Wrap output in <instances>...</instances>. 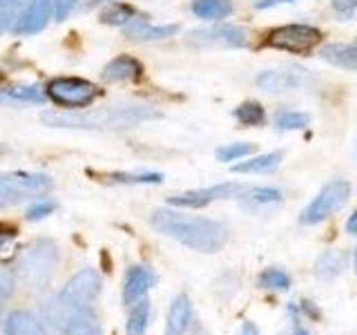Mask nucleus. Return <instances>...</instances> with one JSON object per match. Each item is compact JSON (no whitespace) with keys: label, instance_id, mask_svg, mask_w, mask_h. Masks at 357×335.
Segmentation results:
<instances>
[{"label":"nucleus","instance_id":"a18cd8bd","mask_svg":"<svg viewBox=\"0 0 357 335\" xmlns=\"http://www.w3.org/2000/svg\"><path fill=\"white\" fill-rule=\"evenodd\" d=\"M109 3H112V0H109Z\"/></svg>","mask_w":357,"mask_h":335},{"label":"nucleus","instance_id":"f8f14e48","mask_svg":"<svg viewBox=\"0 0 357 335\" xmlns=\"http://www.w3.org/2000/svg\"><path fill=\"white\" fill-rule=\"evenodd\" d=\"M54 16V0H27L25 9H22V16L18 20V34H38L47 27L50 18Z\"/></svg>","mask_w":357,"mask_h":335},{"label":"nucleus","instance_id":"20e7f679","mask_svg":"<svg viewBox=\"0 0 357 335\" xmlns=\"http://www.w3.org/2000/svg\"><path fill=\"white\" fill-rule=\"evenodd\" d=\"M52 179L40 172H3L0 174V208L18 206L29 197L52 190Z\"/></svg>","mask_w":357,"mask_h":335},{"label":"nucleus","instance_id":"aec40b11","mask_svg":"<svg viewBox=\"0 0 357 335\" xmlns=\"http://www.w3.org/2000/svg\"><path fill=\"white\" fill-rule=\"evenodd\" d=\"M279 163H282V154H279V152H266V154H259V156H252V159H245L241 163H234L232 172H239V174L273 172Z\"/></svg>","mask_w":357,"mask_h":335},{"label":"nucleus","instance_id":"4468645a","mask_svg":"<svg viewBox=\"0 0 357 335\" xmlns=\"http://www.w3.org/2000/svg\"><path fill=\"white\" fill-rule=\"evenodd\" d=\"M7 335H56L38 315L29 311H14L5 320Z\"/></svg>","mask_w":357,"mask_h":335},{"label":"nucleus","instance_id":"e433bc0d","mask_svg":"<svg viewBox=\"0 0 357 335\" xmlns=\"http://www.w3.org/2000/svg\"><path fill=\"white\" fill-rule=\"evenodd\" d=\"M239 335H259V329H257L252 322H243L239 329Z\"/></svg>","mask_w":357,"mask_h":335},{"label":"nucleus","instance_id":"b1692460","mask_svg":"<svg viewBox=\"0 0 357 335\" xmlns=\"http://www.w3.org/2000/svg\"><path fill=\"white\" fill-rule=\"evenodd\" d=\"M342 271H344V255L340 251H326L315 264V275L319 279H333Z\"/></svg>","mask_w":357,"mask_h":335},{"label":"nucleus","instance_id":"cd10ccee","mask_svg":"<svg viewBox=\"0 0 357 335\" xmlns=\"http://www.w3.org/2000/svg\"><path fill=\"white\" fill-rule=\"evenodd\" d=\"M22 5L25 0H0V31H9L18 27L22 16Z\"/></svg>","mask_w":357,"mask_h":335},{"label":"nucleus","instance_id":"f03ea898","mask_svg":"<svg viewBox=\"0 0 357 335\" xmlns=\"http://www.w3.org/2000/svg\"><path fill=\"white\" fill-rule=\"evenodd\" d=\"M103 290L100 275L94 268H83L76 275L70 277V282L63 286V290L50 302V318L56 327H65L67 320L76 315L78 311L92 308L96 297Z\"/></svg>","mask_w":357,"mask_h":335},{"label":"nucleus","instance_id":"a211bd4d","mask_svg":"<svg viewBox=\"0 0 357 335\" xmlns=\"http://www.w3.org/2000/svg\"><path fill=\"white\" fill-rule=\"evenodd\" d=\"M319 56L335 67L357 72V45L331 43V45H324V47L319 50Z\"/></svg>","mask_w":357,"mask_h":335},{"label":"nucleus","instance_id":"393cba45","mask_svg":"<svg viewBox=\"0 0 357 335\" xmlns=\"http://www.w3.org/2000/svg\"><path fill=\"white\" fill-rule=\"evenodd\" d=\"M0 100H7V103H43L45 94L40 92L38 85L9 87L5 92H0Z\"/></svg>","mask_w":357,"mask_h":335},{"label":"nucleus","instance_id":"9d476101","mask_svg":"<svg viewBox=\"0 0 357 335\" xmlns=\"http://www.w3.org/2000/svg\"><path fill=\"white\" fill-rule=\"evenodd\" d=\"M243 193L241 184H219L210 188H199V190H188L181 195H172L167 199V204L174 208H206L212 201L228 199V197H239Z\"/></svg>","mask_w":357,"mask_h":335},{"label":"nucleus","instance_id":"c85d7f7f","mask_svg":"<svg viewBox=\"0 0 357 335\" xmlns=\"http://www.w3.org/2000/svg\"><path fill=\"white\" fill-rule=\"evenodd\" d=\"M257 282H259L261 288H268V290H288L290 288V277H288V273L282 271V268H266Z\"/></svg>","mask_w":357,"mask_h":335},{"label":"nucleus","instance_id":"39448f33","mask_svg":"<svg viewBox=\"0 0 357 335\" xmlns=\"http://www.w3.org/2000/svg\"><path fill=\"white\" fill-rule=\"evenodd\" d=\"M351 190L353 188L346 179H335V181L326 184L319 190V195L304 208V212L299 215V221L306 223V226H315V223L328 219L331 215L344 208V204L351 197Z\"/></svg>","mask_w":357,"mask_h":335},{"label":"nucleus","instance_id":"412c9836","mask_svg":"<svg viewBox=\"0 0 357 335\" xmlns=\"http://www.w3.org/2000/svg\"><path fill=\"white\" fill-rule=\"evenodd\" d=\"M192 14L204 20H223L232 14L230 0H192Z\"/></svg>","mask_w":357,"mask_h":335},{"label":"nucleus","instance_id":"473e14b6","mask_svg":"<svg viewBox=\"0 0 357 335\" xmlns=\"http://www.w3.org/2000/svg\"><path fill=\"white\" fill-rule=\"evenodd\" d=\"M114 181L123 184H161L163 177L159 172H143V174H112Z\"/></svg>","mask_w":357,"mask_h":335},{"label":"nucleus","instance_id":"9b49d317","mask_svg":"<svg viewBox=\"0 0 357 335\" xmlns=\"http://www.w3.org/2000/svg\"><path fill=\"white\" fill-rule=\"evenodd\" d=\"M188 43L195 45V47H208V45L243 47V45H248V31L237 25H217L210 29H197L188 34Z\"/></svg>","mask_w":357,"mask_h":335},{"label":"nucleus","instance_id":"4be33fe9","mask_svg":"<svg viewBox=\"0 0 357 335\" xmlns=\"http://www.w3.org/2000/svg\"><path fill=\"white\" fill-rule=\"evenodd\" d=\"M239 199L250 208H264V206L282 204V193L277 188H243Z\"/></svg>","mask_w":357,"mask_h":335},{"label":"nucleus","instance_id":"c756f323","mask_svg":"<svg viewBox=\"0 0 357 335\" xmlns=\"http://www.w3.org/2000/svg\"><path fill=\"white\" fill-rule=\"evenodd\" d=\"M310 117L306 112H293V110H286V112H277L275 114V126L279 130H301L308 126Z\"/></svg>","mask_w":357,"mask_h":335},{"label":"nucleus","instance_id":"a19ab883","mask_svg":"<svg viewBox=\"0 0 357 335\" xmlns=\"http://www.w3.org/2000/svg\"><path fill=\"white\" fill-rule=\"evenodd\" d=\"M7 152V148H5V145H0V154H5Z\"/></svg>","mask_w":357,"mask_h":335},{"label":"nucleus","instance_id":"2eb2a0df","mask_svg":"<svg viewBox=\"0 0 357 335\" xmlns=\"http://www.w3.org/2000/svg\"><path fill=\"white\" fill-rule=\"evenodd\" d=\"M174 34H178V25H152L150 20H145L141 16H137L126 25V36L139 43L172 38Z\"/></svg>","mask_w":357,"mask_h":335},{"label":"nucleus","instance_id":"0eeeda50","mask_svg":"<svg viewBox=\"0 0 357 335\" xmlns=\"http://www.w3.org/2000/svg\"><path fill=\"white\" fill-rule=\"evenodd\" d=\"M319 40H321V31L315 27H310V25H284V27H277V29L268 31L264 45L266 47H273V50L306 56L317 47Z\"/></svg>","mask_w":357,"mask_h":335},{"label":"nucleus","instance_id":"4c0bfd02","mask_svg":"<svg viewBox=\"0 0 357 335\" xmlns=\"http://www.w3.org/2000/svg\"><path fill=\"white\" fill-rule=\"evenodd\" d=\"M346 230H349L351 234H357V210L349 217V221H346Z\"/></svg>","mask_w":357,"mask_h":335},{"label":"nucleus","instance_id":"ea45409f","mask_svg":"<svg viewBox=\"0 0 357 335\" xmlns=\"http://www.w3.org/2000/svg\"><path fill=\"white\" fill-rule=\"evenodd\" d=\"M293 335H308V331H306V329H301V327H297Z\"/></svg>","mask_w":357,"mask_h":335},{"label":"nucleus","instance_id":"72a5a7b5","mask_svg":"<svg viewBox=\"0 0 357 335\" xmlns=\"http://www.w3.org/2000/svg\"><path fill=\"white\" fill-rule=\"evenodd\" d=\"M14 286H16V275L11 268H7L5 264H0V299L9 297L14 293Z\"/></svg>","mask_w":357,"mask_h":335},{"label":"nucleus","instance_id":"2f4dec72","mask_svg":"<svg viewBox=\"0 0 357 335\" xmlns=\"http://www.w3.org/2000/svg\"><path fill=\"white\" fill-rule=\"evenodd\" d=\"M54 210H56V204H54V201L40 197V199L36 201V204H33V206L27 210V219H29V221H40V219H45V217H50Z\"/></svg>","mask_w":357,"mask_h":335},{"label":"nucleus","instance_id":"c03bdc74","mask_svg":"<svg viewBox=\"0 0 357 335\" xmlns=\"http://www.w3.org/2000/svg\"><path fill=\"white\" fill-rule=\"evenodd\" d=\"M286 3H293V0H286Z\"/></svg>","mask_w":357,"mask_h":335},{"label":"nucleus","instance_id":"423d86ee","mask_svg":"<svg viewBox=\"0 0 357 335\" xmlns=\"http://www.w3.org/2000/svg\"><path fill=\"white\" fill-rule=\"evenodd\" d=\"M47 96L54 100L56 105L70 107V110H81L94 103L98 96V87L94 83L85 81V78H74V76H63L54 78L45 87Z\"/></svg>","mask_w":357,"mask_h":335},{"label":"nucleus","instance_id":"bb28decb","mask_svg":"<svg viewBox=\"0 0 357 335\" xmlns=\"http://www.w3.org/2000/svg\"><path fill=\"white\" fill-rule=\"evenodd\" d=\"M139 14L134 11L132 5L126 3H112L103 14H100V20L107 22V25H116V27H126L130 20H134Z\"/></svg>","mask_w":357,"mask_h":335},{"label":"nucleus","instance_id":"7ed1b4c3","mask_svg":"<svg viewBox=\"0 0 357 335\" xmlns=\"http://www.w3.org/2000/svg\"><path fill=\"white\" fill-rule=\"evenodd\" d=\"M61 262V251L52 239H36L18 257V277L31 290H43L50 286L52 277Z\"/></svg>","mask_w":357,"mask_h":335},{"label":"nucleus","instance_id":"37998d69","mask_svg":"<svg viewBox=\"0 0 357 335\" xmlns=\"http://www.w3.org/2000/svg\"><path fill=\"white\" fill-rule=\"evenodd\" d=\"M0 313H3V299H0Z\"/></svg>","mask_w":357,"mask_h":335},{"label":"nucleus","instance_id":"6e6552de","mask_svg":"<svg viewBox=\"0 0 357 335\" xmlns=\"http://www.w3.org/2000/svg\"><path fill=\"white\" fill-rule=\"evenodd\" d=\"M161 119V112L148 107V105H123L105 112V114L94 117L96 128H109V130H128V128H137L145 121H154Z\"/></svg>","mask_w":357,"mask_h":335},{"label":"nucleus","instance_id":"6ab92c4d","mask_svg":"<svg viewBox=\"0 0 357 335\" xmlns=\"http://www.w3.org/2000/svg\"><path fill=\"white\" fill-rule=\"evenodd\" d=\"M63 333L65 335H103V327H100L96 313L92 308H85L67 320Z\"/></svg>","mask_w":357,"mask_h":335},{"label":"nucleus","instance_id":"ddd939ff","mask_svg":"<svg viewBox=\"0 0 357 335\" xmlns=\"http://www.w3.org/2000/svg\"><path fill=\"white\" fill-rule=\"evenodd\" d=\"M156 284V275L150 266H132L126 275V286H123V302L128 306L137 304L145 297V293Z\"/></svg>","mask_w":357,"mask_h":335},{"label":"nucleus","instance_id":"f3484780","mask_svg":"<svg viewBox=\"0 0 357 335\" xmlns=\"http://www.w3.org/2000/svg\"><path fill=\"white\" fill-rule=\"evenodd\" d=\"M190 320H192V304H190V297L185 293H178L170 311H167V320H165V333L163 335H185Z\"/></svg>","mask_w":357,"mask_h":335},{"label":"nucleus","instance_id":"c9c22d12","mask_svg":"<svg viewBox=\"0 0 357 335\" xmlns=\"http://www.w3.org/2000/svg\"><path fill=\"white\" fill-rule=\"evenodd\" d=\"M333 7L337 11H353L357 9V0H333Z\"/></svg>","mask_w":357,"mask_h":335},{"label":"nucleus","instance_id":"1a4fd4ad","mask_svg":"<svg viewBox=\"0 0 357 335\" xmlns=\"http://www.w3.org/2000/svg\"><path fill=\"white\" fill-rule=\"evenodd\" d=\"M257 87H261L268 94H282V92H293L308 83V74L301 67H275V70H264L255 78Z\"/></svg>","mask_w":357,"mask_h":335},{"label":"nucleus","instance_id":"79ce46f5","mask_svg":"<svg viewBox=\"0 0 357 335\" xmlns=\"http://www.w3.org/2000/svg\"><path fill=\"white\" fill-rule=\"evenodd\" d=\"M355 271H357V253H355Z\"/></svg>","mask_w":357,"mask_h":335},{"label":"nucleus","instance_id":"7c9ffc66","mask_svg":"<svg viewBox=\"0 0 357 335\" xmlns=\"http://www.w3.org/2000/svg\"><path fill=\"white\" fill-rule=\"evenodd\" d=\"M250 152H252V143H228L217 150V159L219 161H237Z\"/></svg>","mask_w":357,"mask_h":335},{"label":"nucleus","instance_id":"f704fd0d","mask_svg":"<svg viewBox=\"0 0 357 335\" xmlns=\"http://www.w3.org/2000/svg\"><path fill=\"white\" fill-rule=\"evenodd\" d=\"M78 3H81V0H54V16H56V20H65L76 9Z\"/></svg>","mask_w":357,"mask_h":335},{"label":"nucleus","instance_id":"f257e3e1","mask_svg":"<svg viewBox=\"0 0 357 335\" xmlns=\"http://www.w3.org/2000/svg\"><path fill=\"white\" fill-rule=\"evenodd\" d=\"M152 226L165 237L188 246L197 253H217L228 239V228L210 217L183 215L178 210H154Z\"/></svg>","mask_w":357,"mask_h":335},{"label":"nucleus","instance_id":"5701e85b","mask_svg":"<svg viewBox=\"0 0 357 335\" xmlns=\"http://www.w3.org/2000/svg\"><path fill=\"white\" fill-rule=\"evenodd\" d=\"M148 322H150V302L143 297L137 302V304H132L126 335H145V331H148Z\"/></svg>","mask_w":357,"mask_h":335},{"label":"nucleus","instance_id":"58836bf2","mask_svg":"<svg viewBox=\"0 0 357 335\" xmlns=\"http://www.w3.org/2000/svg\"><path fill=\"white\" fill-rule=\"evenodd\" d=\"M279 3H282V0H259V3H255V9H268V7H275Z\"/></svg>","mask_w":357,"mask_h":335},{"label":"nucleus","instance_id":"dca6fc26","mask_svg":"<svg viewBox=\"0 0 357 335\" xmlns=\"http://www.w3.org/2000/svg\"><path fill=\"white\" fill-rule=\"evenodd\" d=\"M100 76L105 78V81L109 83H123V81H139V78L143 76V65L134 59V56H116L114 61H109L103 72H100Z\"/></svg>","mask_w":357,"mask_h":335},{"label":"nucleus","instance_id":"a878e982","mask_svg":"<svg viewBox=\"0 0 357 335\" xmlns=\"http://www.w3.org/2000/svg\"><path fill=\"white\" fill-rule=\"evenodd\" d=\"M234 119L245 128H257V126H264L266 112H264L261 103H257V100H245V103H241L237 110H234Z\"/></svg>","mask_w":357,"mask_h":335}]
</instances>
